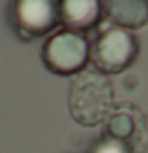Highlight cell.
Instances as JSON below:
<instances>
[{"label":"cell","mask_w":148,"mask_h":153,"mask_svg":"<svg viewBox=\"0 0 148 153\" xmlns=\"http://www.w3.org/2000/svg\"><path fill=\"white\" fill-rule=\"evenodd\" d=\"M70 116L80 126H98L115 111V91L111 82L98 70L80 72L68 91Z\"/></svg>","instance_id":"1"},{"label":"cell","mask_w":148,"mask_h":153,"mask_svg":"<svg viewBox=\"0 0 148 153\" xmlns=\"http://www.w3.org/2000/svg\"><path fill=\"white\" fill-rule=\"evenodd\" d=\"M138 41L131 31L109 27L99 31L90 47V62L99 74H119L127 70L138 56Z\"/></svg>","instance_id":"2"},{"label":"cell","mask_w":148,"mask_h":153,"mask_svg":"<svg viewBox=\"0 0 148 153\" xmlns=\"http://www.w3.org/2000/svg\"><path fill=\"white\" fill-rule=\"evenodd\" d=\"M47 70L57 76H78L90 62V43L82 33L62 29L47 39L41 51Z\"/></svg>","instance_id":"3"},{"label":"cell","mask_w":148,"mask_h":153,"mask_svg":"<svg viewBox=\"0 0 148 153\" xmlns=\"http://www.w3.org/2000/svg\"><path fill=\"white\" fill-rule=\"evenodd\" d=\"M12 23L23 41L43 37L61 23L59 0H14Z\"/></svg>","instance_id":"4"},{"label":"cell","mask_w":148,"mask_h":153,"mask_svg":"<svg viewBox=\"0 0 148 153\" xmlns=\"http://www.w3.org/2000/svg\"><path fill=\"white\" fill-rule=\"evenodd\" d=\"M59 10L65 29L84 35L98 25L103 14V0H59Z\"/></svg>","instance_id":"5"},{"label":"cell","mask_w":148,"mask_h":153,"mask_svg":"<svg viewBox=\"0 0 148 153\" xmlns=\"http://www.w3.org/2000/svg\"><path fill=\"white\" fill-rule=\"evenodd\" d=\"M105 136L119 140V142L127 143L133 149V153L140 151L138 147V140L146 142V130L144 124L138 120V111H131V108H115L111 116L105 120Z\"/></svg>","instance_id":"6"},{"label":"cell","mask_w":148,"mask_h":153,"mask_svg":"<svg viewBox=\"0 0 148 153\" xmlns=\"http://www.w3.org/2000/svg\"><path fill=\"white\" fill-rule=\"evenodd\" d=\"M103 14L115 27L137 31L148 23V0H103Z\"/></svg>","instance_id":"7"},{"label":"cell","mask_w":148,"mask_h":153,"mask_svg":"<svg viewBox=\"0 0 148 153\" xmlns=\"http://www.w3.org/2000/svg\"><path fill=\"white\" fill-rule=\"evenodd\" d=\"M90 153H133V149L127 143L119 142V140L111 138V136H103L101 140H98L94 143Z\"/></svg>","instance_id":"8"}]
</instances>
